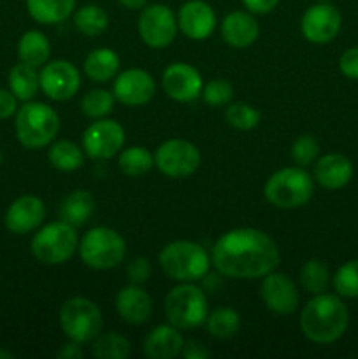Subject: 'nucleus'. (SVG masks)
I'll return each mask as SVG.
<instances>
[{"label":"nucleus","instance_id":"f257e3e1","mask_svg":"<svg viewBox=\"0 0 358 359\" xmlns=\"http://www.w3.org/2000/svg\"><path fill=\"white\" fill-rule=\"evenodd\" d=\"M211 263L221 276L230 279H263L279 265V248L265 231L235 228L218 238Z\"/></svg>","mask_w":358,"mask_h":359},{"label":"nucleus","instance_id":"f03ea898","mask_svg":"<svg viewBox=\"0 0 358 359\" xmlns=\"http://www.w3.org/2000/svg\"><path fill=\"white\" fill-rule=\"evenodd\" d=\"M350 325V311L336 294H314L305 304L300 314V330L307 340L314 344H333L346 333Z\"/></svg>","mask_w":358,"mask_h":359},{"label":"nucleus","instance_id":"7ed1b4c3","mask_svg":"<svg viewBox=\"0 0 358 359\" xmlns=\"http://www.w3.org/2000/svg\"><path fill=\"white\" fill-rule=\"evenodd\" d=\"M14 130L21 146L41 149L55 140L60 130V118L48 104L28 100L16 111Z\"/></svg>","mask_w":358,"mask_h":359},{"label":"nucleus","instance_id":"20e7f679","mask_svg":"<svg viewBox=\"0 0 358 359\" xmlns=\"http://www.w3.org/2000/svg\"><path fill=\"white\" fill-rule=\"evenodd\" d=\"M161 270L179 283H195L209 273L211 258L206 249L192 241H174L158 255Z\"/></svg>","mask_w":358,"mask_h":359},{"label":"nucleus","instance_id":"39448f33","mask_svg":"<svg viewBox=\"0 0 358 359\" xmlns=\"http://www.w3.org/2000/svg\"><path fill=\"white\" fill-rule=\"evenodd\" d=\"M263 195L277 209H298L314 195V179L298 165L281 168L267 179Z\"/></svg>","mask_w":358,"mask_h":359},{"label":"nucleus","instance_id":"423d86ee","mask_svg":"<svg viewBox=\"0 0 358 359\" xmlns=\"http://www.w3.org/2000/svg\"><path fill=\"white\" fill-rule=\"evenodd\" d=\"M81 262L93 270H111L121 265L126 256V242L112 228L97 226L83 235L77 248Z\"/></svg>","mask_w":358,"mask_h":359},{"label":"nucleus","instance_id":"0eeeda50","mask_svg":"<svg viewBox=\"0 0 358 359\" xmlns=\"http://www.w3.org/2000/svg\"><path fill=\"white\" fill-rule=\"evenodd\" d=\"M79 248L76 226L65 221H55L42 226L32 238V255L44 265H62L69 262Z\"/></svg>","mask_w":358,"mask_h":359},{"label":"nucleus","instance_id":"6e6552de","mask_svg":"<svg viewBox=\"0 0 358 359\" xmlns=\"http://www.w3.org/2000/svg\"><path fill=\"white\" fill-rule=\"evenodd\" d=\"M165 316L179 330L199 328L209 316L206 293L192 283L172 287L165 297Z\"/></svg>","mask_w":358,"mask_h":359},{"label":"nucleus","instance_id":"1a4fd4ad","mask_svg":"<svg viewBox=\"0 0 358 359\" xmlns=\"http://www.w3.org/2000/svg\"><path fill=\"white\" fill-rule=\"evenodd\" d=\"M60 328L72 342L91 344L104 328V318L95 302L84 297L69 298L60 309Z\"/></svg>","mask_w":358,"mask_h":359},{"label":"nucleus","instance_id":"9d476101","mask_svg":"<svg viewBox=\"0 0 358 359\" xmlns=\"http://www.w3.org/2000/svg\"><path fill=\"white\" fill-rule=\"evenodd\" d=\"M199 147L185 139H171L160 144L154 153V165L171 179H185L195 174L200 167Z\"/></svg>","mask_w":358,"mask_h":359},{"label":"nucleus","instance_id":"9b49d317","mask_svg":"<svg viewBox=\"0 0 358 359\" xmlns=\"http://www.w3.org/2000/svg\"><path fill=\"white\" fill-rule=\"evenodd\" d=\"M139 35L144 44L153 49H164L174 42L178 35V16L164 4H151L140 9Z\"/></svg>","mask_w":358,"mask_h":359},{"label":"nucleus","instance_id":"f8f14e48","mask_svg":"<svg viewBox=\"0 0 358 359\" xmlns=\"http://www.w3.org/2000/svg\"><path fill=\"white\" fill-rule=\"evenodd\" d=\"M125 146V128L118 121L95 119L83 133V151L93 160H109Z\"/></svg>","mask_w":358,"mask_h":359},{"label":"nucleus","instance_id":"ddd939ff","mask_svg":"<svg viewBox=\"0 0 358 359\" xmlns=\"http://www.w3.org/2000/svg\"><path fill=\"white\" fill-rule=\"evenodd\" d=\"M41 90L48 98L55 102L70 100L81 88V74L72 62L53 60L42 65L39 72Z\"/></svg>","mask_w":358,"mask_h":359},{"label":"nucleus","instance_id":"4468645a","mask_svg":"<svg viewBox=\"0 0 358 359\" xmlns=\"http://www.w3.org/2000/svg\"><path fill=\"white\" fill-rule=\"evenodd\" d=\"M343 25L340 13L329 2H319L309 7L300 21V32L312 44H326L337 37Z\"/></svg>","mask_w":358,"mask_h":359},{"label":"nucleus","instance_id":"2eb2a0df","mask_svg":"<svg viewBox=\"0 0 358 359\" xmlns=\"http://www.w3.org/2000/svg\"><path fill=\"white\" fill-rule=\"evenodd\" d=\"M112 93L119 104L126 105V107H140L154 97L157 83L146 70L126 69L116 76Z\"/></svg>","mask_w":358,"mask_h":359},{"label":"nucleus","instance_id":"dca6fc26","mask_svg":"<svg viewBox=\"0 0 358 359\" xmlns=\"http://www.w3.org/2000/svg\"><path fill=\"white\" fill-rule=\"evenodd\" d=\"M161 86L172 100L188 104L202 95L204 81L195 67L185 62H175L161 74Z\"/></svg>","mask_w":358,"mask_h":359},{"label":"nucleus","instance_id":"f3484780","mask_svg":"<svg viewBox=\"0 0 358 359\" xmlns=\"http://www.w3.org/2000/svg\"><path fill=\"white\" fill-rule=\"evenodd\" d=\"M260 294L263 304L274 314L288 316L293 314L298 307V291L293 280L283 272H270L263 277Z\"/></svg>","mask_w":358,"mask_h":359},{"label":"nucleus","instance_id":"a211bd4d","mask_svg":"<svg viewBox=\"0 0 358 359\" xmlns=\"http://www.w3.org/2000/svg\"><path fill=\"white\" fill-rule=\"evenodd\" d=\"M46 217V205L39 196L23 195L14 200L6 212V228L14 235L35 231Z\"/></svg>","mask_w":358,"mask_h":359},{"label":"nucleus","instance_id":"6ab92c4d","mask_svg":"<svg viewBox=\"0 0 358 359\" xmlns=\"http://www.w3.org/2000/svg\"><path fill=\"white\" fill-rule=\"evenodd\" d=\"M178 27L192 41H206L216 28V13L204 0H188L179 9Z\"/></svg>","mask_w":358,"mask_h":359},{"label":"nucleus","instance_id":"aec40b11","mask_svg":"<svg viewBox=\"0 0 358 359\" xmlns=\"http://www.w3.org/2000/svg\"><path fill=\"white\" fill-rule=\"evenodd\" d=\"M116 312L128 325H144L153 314V300L139 284H132L116 294Z\"/></svg>","mask_w":358,"mask_h":359},{"label":"nucleus","instance_id":"412c9836","mask_svg":"<svg viewBox=\"0 0 358 359\" xmlns=\"http://www.w3.org/2000/svg\"><path fill=\"white\" fill-rule=\"evenodd\" d=\"M258 35L260 25L249 11H234L221 23V37L232 48H249Z\"/></svg>","mask_w":358,"mask_h":359},{"label":"nucleus","instance_id":"4be33fe9","mask_svg":"<svg viewBox=\"0 0 358 359\" xmlns=\"http://www.w3.org/2000/svg\"><path fill=\"white\" fill-rule=\"evenodd\" d=\"M185 339L181 330L168 325H160L151 330L142 344V351L150 359H174L183 353Z\"/></svg>","mask_w":358,"mask_h":359},{"label":"nucleus","instance_id":"5701e85b","mask_svg":"<svg viewBox=\"0 0 358 359\" xmlns=\"http://www.w3.org/2000/svg\"><path fill=\"white\" fill-rule=\"evenodd\" d=\"M353 177V165L344 154H325L314 161V179L321 188L340 189Z\"/></svg>","mask_w":358,"mask_h":359},{"label":"nucleus","instance_id":"b1692460","mask_svg":"<svg viewBox=\"0 0 358 359\" xmlns=\"http://www.w3.org/2000/svg\"><path fill=\"white\" fill-rule=\"evenodd\" d=\"M119 65H121V60L114 49L98 48L86 56L83 69L84 74L95 83H107L118 76Z\"/></svg>","mask_w":358,"mask_h":359},{"label":"nucleus","instance_id":"393cba45","mask_svg":"<svg viewBox=\"0 0 358 359\" xmlns=\"http://www.w3.org/2000/svg\"><path fill=\"white\" fill-rule=\"evenodd\" d=\"M95 196L86 189H76L63 198L60 205V219L72 226H83L95 212Z\"/></svg>","mask_w":358,"mask_h":359},{"label":"nucleus","instance_id":"a878e982","mask_svg":"<svg viewBox=\"0 0 358 359\" xmlns=\"http://www.w3.org/2000/svg\"><path fill=\"white\" fill-rule=\"evenodd\" d=\"M18 56H20V62L39 69L46 65L51 56V42L39 30L25 32L18 42Z\"/></svg>","mask_w":358,"mask_h":359},{"label":"nucleus","instance_id":"bb28decb","mask_svg":"<svg viewBox=\"0 0 358 359\" xmlns=\"http://www.w3.org/2000/svg\"><path fill=\"white\" fill-rule=\"evenodd\" d=\"M76 9V0H27V11L41 25L65 21Z\"/></svg>","mask_w":358,"mask_h":359},{"label":"nucleus","instance_id":"cd10ccee","mask_svg":"<svg viewBox=\"0 0 358 359\" xmlns=\"http://www.w3.org/2000/svg\"><path fill=\"white\" fill-rule=\"evenodd\" d=\"M39 88H41V81H39V72L35 67L20 62L11 69L9 90L13 91L18 100H32L37 95Z\"/></svg>","mask_w":358,"mask_h":359},{"label":"nucleus","instance_id":"c85d7f7f","mask_svg":"<svg viewBox=\"0 0 358 359\" xmlns=\"http://www.w3.org/2000/svg\"><path fill=\"white\" fill-rule=\"evenodd\" d=\"M49 163L62 172H74L84 165V153L72 140H58L49 144L48 149Z\"/></svg>","mask_w":358,"mask_h":359},{"label":"nucleus","instance_id":"c756f323","mask_svg":"<svg viewBox=\"0 0 358 359\" xmlns=\"http://www.w3.org/2000/svg\"><path fill=\"white\" fill-rule=\"evenodd\" d=\"M74 25L86 37H97L109 27V16L97 4H86L74 13Z\"/></svg>","mask_w":358,"mask_h":359},{"label":"nucleus","instance_id":"7c9ffc66","mask_svg":"<svg viewBox=\"0 0 358 359\" xmlns=\"http://www.w3.org/2000/svg\"><path fill=\"white\" fill-rule=\"evenodd\" d=\"M207 332L211 337L220 340H228L235 337L241 330V316L230 307L216 309L207 316Z\"/></svg>","mask_w":358,"mask_h":359},{"label":"nucleus","instance_id":"2f4dec72","mask_svg":"<svg viewBox=\"0 0 358 359\" xmlns=\"http://www.w3.org/2000/svg\"><path fill=\"white\" fill-rule=\"evenodd\" d=\"M91 344V354L98 359H126L132 354L128 339L114 332L100 333Z\"/></svg>","mask_w":358,"mask_h":359},{"label":"nucleus","instance_id":"473e14b6","mask_svg":"<svg viewBox=\"0 0 358 359\" xmlns=\"http://www.w3.org/2000/svg\"><path fill=\"white\" fill-rule=\"evenodd\" d=\"M118 165L119 170L128 177H140L154 167V156L144 146H132L121 151Z\"/></svg>","mask_w":358,"mask_h":359},{"label":"nucleus","instance_id":"72a5a7b5","mask_svg":"<svg viewBox=\"0 0 358 359\" xmlns=\"http://www.w3.org/2000/svg\"><path fill=\"white\" fill-rule=\"evenodd\" d=\"M300 284L307 293H325L330 284V270L319 259H309L300 269Z\"/></svg>","mask_w":358,"mask_h":359},{"label":"nucleus","instance_id":"f704fd0d","mask_svg":"<svg viewBox=\"0 0 358 359\" xmlns=\"http://www.w3.org/2000/svg\"><path fill=\"white\" fill-rule=\"evenodd\" d=\"M114 93L107 90H91L81 100V111L91 119L107 118L114 109Z\"/></svg>","mask_w":358,"mask_h":359},{"label":"nucleus","instance_id":"c9c22d12","mask_svg":"<svg viewBox=\"0 0 358 359\" xmlns=\"http://www.w3.org/2000/svg\"><path fill=\"white\" fill-rule=\"evenodd\" d=\"M225 118L227 123L232 128H237L246 132V130H253L262 119L258 109H255L253 105L246 104V102H234V104L228 105L227 112H225Z\"/></svg>","mask_w":358,"mask_h":359},{"label":"nucleus","instance_id":"e433bc0d","mask_svg":"<svg viewBox=\"0 0 358 359\" xmlns=\"http://www.w3.org/2000/svg\"><path fill=\"white\" fill-rule=\"evenodd\" d=\"M333 287L344 298H358V259L346 262L333 276Z\"/></svg>","mask_w":358,"mask_h":359},{"label":"nucleus","instance_id":"4c0bfd02","mask_svg":"<svg viewBox=\"0 0 358 359\" xmlns=\"http://www.w3.org/2000/svg\"><path fill=\"white\" fill-rule=\"evenodd\" d=\"M200 97L211 107H221V105L230 104L232 97H234V86L227 79H213L204 84Z\"/></svg>","mask_w":358,"mask_h":359},{"label":"nucleus","instance_id":"58836bf2","mask_svg":"<svg viewBox=\"0 0 358 359\" xmlns=\"http://www.w3.org/2000/svg\"><path fill=\"white\" fill-rule=\"evenodd\" d=\"M290 154L298 167H307V165L314 163L319 156L318 140L312 135H300L291 144Z\"/></svg>","mask_w":358,"mask_h":359},{"label":"nucleus","instance_id":"ea45409f","mask_svg":"<svg viewBox=\"0 0 358 359\" xmlns=\"http://www.w3.org/2000/svg\"><path fill=\"white\" fill-rule=\"evenodd\" d=\"M126 276L132 284H144L151 277V263L144 256H137L126 265Z\"/></svg>","mask_w":358,"mask_h":359},{"label":"nucleus","instance_id":"a19ab883","mask_svg":"<svg viewBox=\"0 0 358 359\" xmlns=\"http://www.w3.org/2000/svg\"><path fill=\"white\" fill-rule=\"evenodd\" d=\"M339 69L346 77L358 81V46L357 48L346 49V51L340 55Z\"/></svg>","mask_w":358,"mask_h":359},{"label":"nucleus","instance_id":"79ce46f5","mask_svg":"<svg viewBox=\"0 0 358 359\" xmlns=\"http://www.w3.org/2000/svg\"><path fill=\"white\" fill-rule=\"evenodd\" d=\"M18 98L11 90H0V119H9L16 114Z\"/></svg>","mask_w":358,"mask_h":359},{"label":"nucleus","instance_id":"37998d69","mask_svg":"<svg viewBox=\"0 0 358 359\" xmlns=\"http://www.w3.org/2000/svg\"><path fill=\"white\" fill-rule=\"evenodd\" d=\"M181 354L186 359H207L211 356L207 347L202 342H199V340H188V342H185Z\"/></svg>","mask_w":358,"mask_h":359},{"label":"nucleus","instance_id":"c03bdc74","mask_svg":"<svg viewBox=\"0 0 358 359\" xmlns=\"http://www.w3.org/2000/svg\"><path fill=\"white\" fill-rule=\"evenodd\" d=\"M242 4L253 14H269L276 9L279 0H242Z\"/></svg>","mask_w":358,"mask_h":359},{"label":"nucleus","instance_id":"a18cd8bd","mask_svg":"<svg viewBox=\"0 0 358 359\" xmlns=\"http://www.w3.org/2000/svg\"><path fill=\"white\" fill-rule=\"evenodd\" d=\"M83 356L84 353L81 349V344L72 342V340H70V344H65V346L60 347V351L56 353V358L58 359H83Z\"/></svg>","mask_w":358,"mask_h":359},{"label":"nucleus","instance_id":"49530a36","mask_svg":"<svg viewBox=\"0 0 358 359\" xmlns=\"http://www.w3.org/2000/svg\"><path fill=\"white\" fill-rule=\"evenodd\" d=\"M118 2L121 4L123 7H126V9H132V11L142 9V7L147 6V0H118Z\"/></svg>","mask_w":358,"mask_h":359},{"label":"nucleus","instance_id":"de8ad7c7","mask_svg":"<svg viewBox=\"0 0 358 359\" xmlns=\"http://www.w3.org/2000/svg\"><path fill=\"white\" fill-rule=\"evenodd\" d=\"M14 354L9 353V351H4L0 349V359H13Z\"/></svg>","mask_w":358,"mask_h":359},{"label":"nucleus","instance_id":"09e8293b","mask_svg":"<svg viewBox=\"0 0 358 359\" xmlns=\"http://www.w3.org/2000/svg\"><path fill=\"white\" fill-rule=\"evenodd\" d=\"M319 2H330V0H319Z\"/></svg>","mask_w":358,"mask_h":359}]
</instances>
